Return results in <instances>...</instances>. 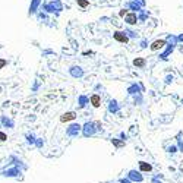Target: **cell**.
<instances>
[{"instance_id": "1", "label": "cell", "mask_w": 183, "mask_h": 183, "mask_svg": "<svg viewBox=\"0 0 183 183\" xmlns=\"http://www.w3.org/2000/svg\"><path fill=\"white\" fill-rule=\"evenodd\" d=\"M98 132V128H97V122H85L82 125V136L84 138H89V136H94L95 133Z\"/></svg>"}, {"instance_id": "2", "label": "cell", "mask_w": 183, "mask_h": 183, "mask_svg": "<svg viewBox=\"0 0 183 183\" xmlns=\"http://www.w3.org/2000/svg\"><path fill=\"white\" fill-rule=\"evenodd\" d=\"M0 174H1L3 177H10V179H13V177H19V176L22 174V170H21L19 167H16V166H9V167L3 169V170L0 171Z\"/></svg>"}, {"instance_id": "3", "label": "cell", "mask_w": 183, "mask_h": 183, "mask_svg": "<svg viewBox=\"0 0 183 183\" xmlns=\"http://www.w3.org/2000/svg\"><path fill=\"white\" fill-rule=\"evenodd\" d=\"M43 10H44V13H59L62 10V3H60V0H53L50 3L43 4Z\"/></svg>"}, {"instance_id": "4", "label": "cell", "mask_w": 183, "mask_h": 183, "mask_svg": "<svg viewBox=\"0 0 183 183\" xmlns=\"http://www.w3.org/2000/svg\"><path fill=\"white\" fill-rule=\"evenodd\" d=\"M126 177L132 183H144V180H145L144 174H142L139 170H136V169H130V170L126 173Z\"/></svg>"}, {"instance_id": "5", "label": "cell", "mask_w": 183, "mask_h": 183, "mask_svg": "<svg viewBox=\"0 0 183 183\" xmlns=\"http://www.w3.org/2000/svg\"><path fill=\"white\" fill-rule=\"evenodd\" d=\"M81 132H82V125H79V123H71L66 128V136H69V138H78Z\"/></svg>"}, {"instance_id": "6", "label": "cell", "mask_w": 183, "mask_h": 183, "mask_svg": "<svg viewBox=\"0 0 183 183\" xmlns=\"http://www.w3.org/2000/svg\"><path fill=\"white\" fill-rule=\"evenodd\" d=\"M0 125H1V128L13 129L15 128V120L10 119V117H7V116H4V114H1L0 116Z\"/></svg>"}, {"instance_id": "7", "label": "cell", "mask_w": 183, "mask_h": 183, "mask_svg": "<svg viewBox=\"0 0 183 183\" xmlns=\"http://www.w3.org/2000/svg\"><path fill=\"white\" fill-rule=\"evenodd\" d=\"M41 0H31L30 3V7H28V15H37L40 12V7H41Z\"/></svg>"}, {"instance_id": "8", "label": "cell", "mask_w": 183, "mask_h": 183, "mask_svg": "<svg viewBox=\"0 0 183 183\" xmlns=\"http://www.w3.org/2000/svg\"><path fill=\"white\" fill-rule=\"evenodd\" d=\"M9 161L13 164V166H16V167H19L22 171H25V170H28V166L27 164H24V161L21 160V158H18L16 155H10L9 157Z\"/></svg>"}, {"instance_id": "9", "label": "cell", "mask_w": 183, "mask_h": 183, "mask_svg": "<svg viewBox=\"0 0 183 183\" xmlns=\"http://www.w3.org/2000/svg\"><path fill=\"white\" fill-rule=\"evenodd\" d=\"M113 38L117 41V43H129V37L126 35V32H123V31H114L113 32Z\"/></svg>"}, {"instance_id": "10", "label": "cell", "mask_w": 183, "mask_h": 183, "mask_svg": "<svg viewBox=\"0 0 183 183\" xmlns=\"http://www.w3.org/2000/svg\"><path fill=\"white\" fill-rule=\"evenodd\" d=\"M76 119V113L75 111H66V113H63L62 116H60V123H68V122H72Z\"/></svg>"}, {"instance_id": "11", "label": "cell", "mask_w": 183, "mask_h": 183, "mask_svg": "<svg viewBox=\"0 0 183 183\" xmlns=\"http://www.w3.org/2000/svg\"><path fill=\"white\" fill-rule=\"evenodd\" d=\"M138 170L144 174V173H151L152 171V164L151 163H146V161H138Z\"/></svg>"}, {"instance_id": "12", "label": "cell", "mask_w": 183, "mask_h": 183, "mask_svg": "<svg viewBox=\"0 0 183 183\" xmlns=\"http://www.w3.org/2000/svg\"><path fill=\"white\" fill-rule=\"evenodd\" d=\"M89 103H91V106H92L94 109L101 107V95H98V94H92V95L89 97Z\"/></svg>"}, {"instance_id": "13", "label": "cell", "mask_w": 183, "mask_h": 183, "mask_svg": "<svg viewBox=\"0 0 183 183\" xmlns=\"http://www.w3.org/2000/svg\"><path fill=\"white\" fill-rule=\"evenodd\" d=\"M125 22L128 25H136L138 24V15L136 13H128L125 16Z\"/></svg>"}, {"instance_id": "14", "label": "cell", "mask_w": 183, "mask_h": 183, "mask_svg": "<svg viewBox=\"0 0 183 183\" xmlns=\"http://www.w3.org/2000/svg\"><path fill=\"white\" fill-rule=\"evenodd\" d=\"M69 73L72 75L73 78H82L84 76V69L81 66H72L69 69Z\"/></svg>"}, {"instance_id": "15", "label": "cell", "mask_w": 183, "mask_h": 183, "mask_svg": "<svg viewBox=\"0 0 183 183\" xmlns=\"http://www.w3.org/2000/svg\"><path fill=\"white\" fill-rule=\"evenodd\" d=\"M164 45H166V40H155L154 43H151V50L157 51V50L164 48Z\"/></svg>"}, {"instance_id": "16", "label": "cell", "mask_w": 183, "mask_h": 183, "mask_svg": "<svg viewBox=\"0 0 183 183\" xmlns=\"http://www.w3.org/2000/svg\"><path fill=\"white\" fill-rule=\"evenodd\" d=\"M107 110H109V113H119V110H120V106H119V103L116 101V100H110L109 101V106H107Z\"/></svg>"}, {"instance_id": "17", "label": "cell", "mask_w": 183, "mask_h": 183, "mask_svg": "<svg viewBox=\"0 0 183 183\" xmlns=\"http://www.w3.org/2000/svg\"><path fill=\"white\" fill-rule=\"evenodd\" d=\"M86 104H89V97L79 95V97H78V107H79V109H85Z\"/></svg>"}, {"instance_id": "18", "label": "cell", "mask_w": 183, "mask_h": 183, "mask_svg": "<svg viewBox=\"0 0 183 183\" xmlns=\"http://www.w3.org/2000/svg\"><path fill=\"white\" fill-rule=\"evenodd\" d=\"M25 141H27V144H28V145H35V142H37L35 133H32V132L25 133Z\"/></svg>"}, {"instance_id": "19", "label": "cell", "mask_w": 183, "mask_h": 183, "mask_svg": "<svg viewBox=\"0 0 183 183\" xmlns=\"http://www.w3.org/2000/svg\"><path fill=\"white\" fill-rule=\"evenodd\" d=\"M133 66H136V68H144L145 66V59L144 57H136V59H133Z\"/></svg>"}, {"instance_id": "20", "label": "cell", "mask_w": 183, "mask_h": 183, "mask_svg": "<svg viewBox=\"0 0 183 183\" xmlns=\"http://www.w3.org/2000/svg\"><path fill=\"white\" fill-rule=\"evenodd\" d=\"M128 92H129L130 95H135V94H139V86H138V85H132V86H129V89H128Z\"/></svg>"}, {"instance_id": "21", "label": "cell", "mask_w": 183, "mask_h": 183, "mask_svg": "<svg viewBox=\"0 0 183 183\" xmlns=\"http://www.w3.org/2000/svg\"><path fill=\"white\" fill-rule=\"evenodd\" d=\"M76 4H78L79 7L85 9V7H88V6H89V1H88V0H76Z\"/></svg>"}, {"instance_id": "22", "label": "cell", "mask_w": 183, "mask_h": 183, "mask_svg": "<svg viewBox=\"0 0 183 183\" xmlns=\"http://www.w3.org/2000/svg\"><path fill=\"white\" fill-rule=\"evenodd\" d=\"M111 144L116 146V148H120V146L125 145V142H123V141H119V139H116V138H113V139H111Z\"/></svg>"}, {"instance_id": "23", "label": "cell", "mask_w": 183, "mask_h": 183, "mask_svg": "<svg viewBox=\"0 0 183 183\" xmlns=\"http://www.w3.org/2000/svg\"><path fill=\"white\" fill-rule=\"evenodd\" d=\"M167 152H169V154H176V152H179L177 145H170L169 148H167Z\"/></svg>"}, {"instance_id": "24", "label": "cell", "mask_w": 183, "mask_h": 183, "mask_svg": "<svg viewBox=\"0 0 183 183\" xmlns=\"http://www.w3.org/2000/svg\"><path fill=\"white\" fill-rule=\"evenodd\" d=\"M7 65H9V60H7V59H3V57H0V71H1V69H4Z\"/></svg>"}, {"instance_id": "25", "label": "cell", "mask_w": 183, "mask_h": 183, "mask_svg": "<svg viewBox=\"0 0 183 183\" xmlns=\"http://www.w3.org/2000/svg\"><path fill=\"white\" fill-rule=\"evenodd\" d=\"M35 146H37V148H38V149H41V148L44 146V139H43V138H37Z\"/></svg>"}, {"instance_id": "26", "label": "cell", "mask_w": 183, "mask_h": 183, "mask_svg": "<svg viewBox=\"0 0 183 183\" xmlns=\"http://www.w3.org/2000/svg\"><path fill=\"white\" fill-rule=\"evenodd\" d=\"M6 141H7V135L3 130H0V142H6Z\"/></svg>"}, {"instance_id": "27", "label": "cell", "mask_w": 183, "mask_h": 183, "mask_svg": "<svg viewBox=\"0 0 183 183\" xmlns=\"http://www.w3.org/2000/svg\"><path fill=\"white\" fill-rule=\"evenodd\" d=\"M177 149L179 152H183V139H177Z\"/></svg>"}, {"instance_id": "28", "label": "cell", "mask_w": 183, "mask_h": 183, "mask_svg": "<svg viewBox=\"0 0 183 183\" xmlns=\"http://www.w3.org/2000/svg\"><path fill=\"white\" fill-rule=\"evenodd\" d=\"M151 183H163V179H160L158 176H154L151 177Z\"/></svg>"}, {"instance_id": "29", "label": "cell", "mask_w": 183, "mask_h": 183, "mask_svg": "<svg viewBox=\"0 0 183 183\" xmlns=\"http://www.w3.org/2000/svg\"><path fill=\"white\" fill-rule=\"evenodd\" d=\"M117 182H119V183H132L130 180H129V179H128V177H126V176H125V177H120Z\"/></svg>"}, {"instance_id": "30", "label": "cell", "mask_w": 183, "mask_h": 183, "mask_svg": "<svg viewBox=\"0 0 183 183\" xmlns=\"http://www.w3.org/2000/svg\"><path fill=\"white\" fill-rule=\"evenodd\" d=\"M120 139H122V141H123V142H125V141H126V139H128V135H126V133H125V132H120Z\"/></svg>"}, {"instance_id": "31", "label": "cell", "mask_w": 183, "mask_h": 183, "mask_svg": "<svg viewBox=\"0 0 183 183\" xmlns=\"http://www.w3.org/2000/svg\"><path fill=\"white\" fill-rule=\"evenodd\" d=\"M166 82H167V84L173 82V76H167V78H166Z\"/></svg>"}, {"instance_id": "32", "label": "cell", "mask_w": 183, "mask_h": 183, "mask_svg": "<svg viewBox=\"0 0 183 183\" xmlns=\"http://www.w3.org/2000/svg\"><path fill=\"white\" fill-rule=\"evenodd\" d=\"M126 15H128V10H126V9H123V10L120 12V16H126Z\"/></svg>"}, {"instance_id": "33", "label": "cell", "mask_w": 183, "mask_h": 183, "mask_svg": "<svg viewBox=\"0 0 183 183\" xmlns=\"http://www.w3.org/2000/svg\"><path fill=\"white\" fill-rule=\"evenodd\" d=\"M37 89H38V84H34V86H32V91H37Z\"/></svg>"}, {"instance_id": "34", "label": "cell", "mask_w": 183, "mask_h": 183, "mask_svg": "<svg viewBox=\"0 0 183 183\" xmlns=\"http://www.w3.org/2000/svg\"><path fill=\"white\" fill-rule=\"evenodd\" d=\"M179 41H183V35H180V37H179Z\"/></svg>"}, {"instance_id": "35", "label": "cell", "mask_w": 183, "mask_h": 183, "mask_svg": "<svg viewBox=\"0 0 183 183\" xmlns=\"http://www.w3.org/2000/svg\"><path fill=\"white\" fill-rule=\"evenodd\" d=\"M109 183H119V182H109Z\"/></svg>"}]
</instances>
